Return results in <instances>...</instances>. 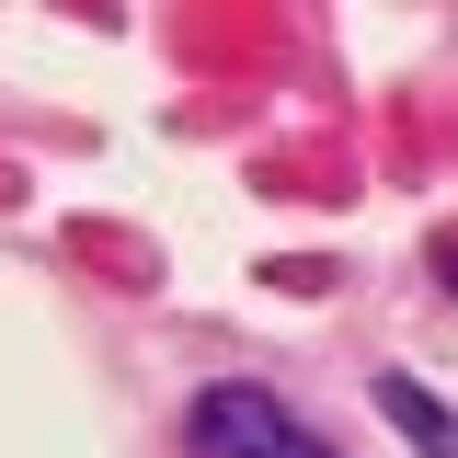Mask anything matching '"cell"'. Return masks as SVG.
<instances>
[{"instance_id": "cell-1", "label": "cell", "mask_w": 458, "mask_h": 458, "mask_svg": "<svg viewBox=\"0 0 458 458\" xmlns=\"http://www.w3.org/2000/svg\"><path fill=\"white\" fill-rule=\"evenodd\" d=\"M195 447L207 458H333L321 436H298L264 390H207L195 401Z\"/></svg>"}, {"instance_id": "cell-2", "label": "cell", "mask_w": 458, "mask_h": 458, "mask_svg": "<svg viewBox=\"0 0 458 458\" xmlns=\"http://www.w3.org/2000/svg\"><path fill=\"white\" fill-rule=\"evenodd\" d=\"M378 412H390L401 436H424L436 458H458V424H447V401H436V390H412V378H378Z\"/></svg>"}]
</instances>
